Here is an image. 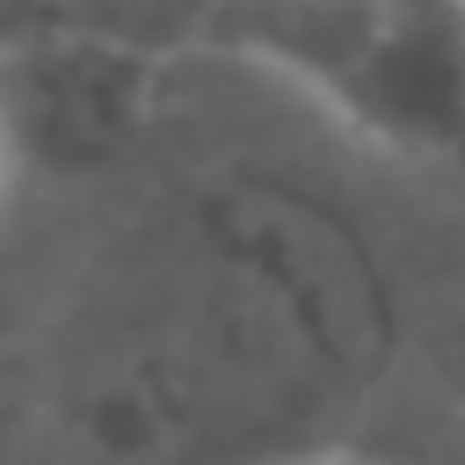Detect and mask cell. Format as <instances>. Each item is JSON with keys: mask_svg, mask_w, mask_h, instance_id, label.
Wrapping results in <instances>:
<instances>
[{"mask_svg": "<svg viewBox=\"0 0 465 465\" xmlns=\"http://www.w3.org/2000/svg\"><path fill=\"white\" fill-rule=\"evenodd\" d=\"M109 341L102 414L138 450H305L312 421L363 385L378 283L356 240L283 189L196 196L145 254Z\"/></svg>", "mask_w": 465, "mask_h": 465, "instance_id": "6da1fadb", "label": "cell"}, {"mask_svg": "<svg viewBox=\"0 0 465 465\" xmlns=\"http://www.w3.org/2000/svg\"><path fill=\"white\" fill-rule=\"evenodd\" d=\"M262 465H371V458H356V450H327V443H305V450H276V458H262Z\"/></svg>", "mask_w": 465, "mask_h": 465, "instance_id": "7a4b0ae2", "label": "cell"}, {"mask_svg": "<svg viewBox=\"0 0 465 465\" xmlns=\"http://www.w3.org/2000/svg\"><path fill=\"white\" fill-rule=\"evenodd\" d=\"M7 167H15V124H7V109H0V189H7Z\"/></svg>", "mask_w": 465, "mask_h": 465, "instance_id": "3957f363", "label": "cell"}]
</instances>
